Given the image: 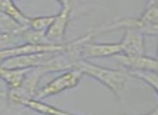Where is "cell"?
<instances>
[{"mask_svg":"<svg viewBox=\"0 0 158 115\" xmlns=\"http://www.w3.org/2000/svg\"><path fill=\"white\" fill-rule=\"evenodd\" d=\"M75 69H78L80 72H82L84 75L90 76L104 85L114 94L119 101L123 100L131 78L127 70L102 67L86 59H80L77 61Z\"/></svg>","mask_w":158,"mask_h":115,"instance_id":"1","label":"cell"},{"mask_svg":"<svg viewBox=\"0 0 158 115\" xmlns=\"http://www.w3.org/2000/svg\"><path fill=\"white\" fill-rule=\"evenodd\" d=\"M82 76V72H80L78 69H72L63 72L47 83L44 87H41L36 96V99L42 101L46 98L56 96L65 90L75 88L79 85Z\"/></svg>","mask_w":158,"mask_h":115,"instance_id":"2","label":"cell"},{"mask_svg":"<svg viewBox=\"0 0 158 115\" xmlns=\"http://www.w3.org/2000/svg\"><path fill=\"white\" fill-rule=\"evenodd\" d=\"M60 5V11L55 14L54 21L48 31L46 33V37L51 43L63 44L65 43V33L67 26L69 24L72 12L76 3L74 1H57Z\"/></svg>","mask_w":158,"mask_h":115,"instance_id":"3","label":"cell"},{"mask_svg":"<svg viewBox=\"0 0 158 115\" xmlns=\"http://www.w3.org/2000/svg\"><path fill=\"white\" fill-rule=\"evenodd\" d=\"M57 53H35L11 57L3 61L0 67L7 69H35L46 65Z\"/></svg>","mask_w":158,"mask_h":115,"instance_id":"4","label":"cell"},{"mask_svg":"<svg viewBox=\"0 0 158 115\" xmlns=\"http://www.w3.org/2000/svg\"><path fill=\"white\" fill-rule=\"evenodd\" d=\"M118 63L127 71H138V72H156L158 73V59L146 55L139 56H127L119 54L114 57Z\"/></svg>","mask_w":158,"mask_h":115,"instance_id":"5","label":"cell"},{"mask_svg":"<svg viewBox=\"0 0 158 115\" xmlns=\"http://www.w3.org/2000/svg\"><path fill=\"white\" fill-rule=\"evenodd\" d=\"M80 59L103 58V57H115L121 54V46L119 43H93L87 41L79 51Z\"/></svg>","mask_w":158,"mask_h":115,"instance_id":"6","label":"cell"},{"mask_svg":"<svg viewBox=\"0 0 158 115\" xmlns=\"http://www.w3.org/2000/svg\"><path fill=\"white\" fill-rule=\"evenodd\" d=\"M119 44L121 46L123 55L127 56L145 55L144 35L138 30H132V29L125 30V35Z\"/></svg>","mask_w":158,"mask_h":115,"instance_id":"7","label":"cell"},{"mask_svg":"<svg viewBox=\"0 0 158 115\" xmlns=\"http://www.w3.org/2000/svg\"><path fill=\"white\" fill-rule=\"evenodd\" d=\"M140 17L146 28L145 35H158V1L147 2Z\"/></svg>","mask_w":158,"mask_h":115,"instance_id":"8","label":"cell"},{"mask_svg":"<svg viewBox=\"0 0 158 115\" xmlns=\"http://www.w3.org/2000/svg\"><path fill=\"white\" fill-rule=\"evenodd\" d=\"M33 69H7L0 67V79L6 82L9 90H14L22 86L27 74Z\"/></svg>","mask_w":158,"mask_h":115,"instance_id":"9","label":"cell"},{"mask_svg":"<svg viewBox=\"0 0 158 115\" xmlns=\"http://www.w3.org/2000/svg\"><path fill=\"white\" fill-rule=\"evenodd\" d=\"M20 105L25 106V108L29 109V110L34 111L40 115H79L61 110L56 106H53L49 103H44L41 100L37 99H25L21 102Z\"/></svg>","mask_w":158,"mask_h":115,"instance_id":"10","label":"cell"},{"mask_svg":"<svg viewBox=\"0 0 158 115\" xmlns=\"http://www.w3.org/2000/svg\"><path fill=\"white\" fill-rule=\"evenodd\" d=\"M0 9L2 10L12 21L23 28H28L31 17L25 15L21 9L11 0H0Z\"/></svg>","mask_w":158,"mask_h":115,"instance_id":"11","label":"cell"},{"mask_svg":"<svg viewBox=\"0 0 158 115\" xmlns=\"http://www.w3.org/2000/svg\"><path fill=\"white\" fill-rule=\"evenodd\" d=\"M24 29L26 28H23L20 25H18L0 9V33L18 35V33H22Z\"/></svg>","mask_w":158,"mask_h":115,"instance_id":"12","label":"cell"},{"mask_svg":"<svg viewBox=\"0 0 158 115\" xmlns=\"http://www.w3.org/2000/svg\"><path fill=\"white\" fill-rule=\"evenodd\" d=\"M55 15H47V16H36V17H31L29 22V29L37 33H44L48 31L50 26L52 25L54 21Z\"/></svg>","mask_w":158,"mask_h":115,"instance_id":"13","label":"cell"},{"mask_svg":"<svg viewBox=\"0 0 158 115\" xmlns=\"http://www.w3.org/2000/svg\"><path fill=\"white\" fill-rule=\"evenodd\" d=\"M129 72V71H128ZM131 78H135L138 80H141L151 86L156 94L158 95V73L156 72H138V71H131L129 72Z\"/></svg>","mask_w":158,"mask_h":115,"instance_id":"14","label":"cell"},{"mask_svg":"<svg viewBox=\"0 0 158 115\" xmlns=\"http://www.w3.org/2000/svg\"><path fill=\"white\" fill-rule=\"evenodd\" d=\"M21 44H24L21 33L14 35V33H0V51L9 50V48H15Z\"/></svg>","mask_w":158,"mask_h":115,"instance_id":"15","label":"cell"},{"mask_svg":"<svg viewBox=\"0 0 158 115\" xmlns=\"http://www.w3.org/2000/svg\"><path fill=\"white\" fill-rule=\"evenodd\" d=\"M118 115H127V114H118ZM141 115H158V104L152 111L145 113V114H141Z\"/></svg>","mask_w":158,"mask_h":115,"instance_id":"16","label":"cell"},{"mask_svg":"<svg viewBox=\"0 0 158 115\" xmlns=\"http://www.w3.org/2000/svg\"><path fill=\"white\" fill-rule=\"evenodd\" d=\"M0 98H6L7 99V91L0 90Z\"/></svg>","mask_w":158,"mask_h":115,"instance_id":"17","label":"cell"},{"mask_svg":"<svg viewBox=\"0 0 158 115\" xmlns=\"http://www.w3.org/2000/svg\"><path fill=\"white\" fill-rule=\"evenodd\" d=\"M156 59H158V45H157V51H156Z\"/></svg>","mask_w":158,"mask_h":115,"instance_id":"18","label":"cell"}]
</instances>
